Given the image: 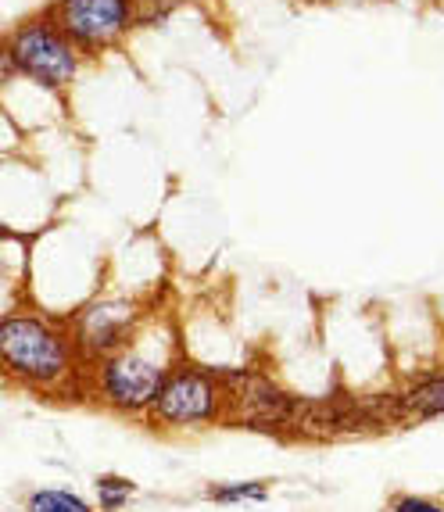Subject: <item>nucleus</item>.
I'll list each match as a JSON object with an SVG mask.
<instances>
[{
  "instance_id": "nucleus-1",
  "label": "nucleus",
  "mask_w": 444,
  "mask_h": 512,
  "mask_svg": "<svg viewBox=\"0 0 444 512\" xmlns=\"http://www.w3.org/2000/svg\"><path fill=\"white\" fill-rule=\"evenodd\" d=\"M0 380L54 402L83 398L86 362L65 316H51L26 301L0 319Z\"/></svg>"
},
{
  "instance_id": "nucleus-2",
  "label": "nucleus",
  "mask_w": 444,
  "mask_h": 512,
  "mask_svg": "<svg viewBox=\"0 0 444 512\" xmlns=\"http://www.w3.org/2000/svg\"><path fill=\"white\" fill-rule=\"evenodd\" d=\"M180 362L176 330L169 323L151 319L137 326V333L111 351L108 359L86 366V402L101 405L126 419H147L154 398L162 391L169 369Z\"/></svg>"
},
{
  "instance_id": "nucleus-3",
  "label": "nucleus",
  "mask_w": 444,
  "mask_h": 512,
  "mask_svg": "<svg viewBox=\"0 0 444 512\" xmlns=\"http://www.w3.org/2000/svg\"><path fill=\"white\" fill-rule=\"evenodd\" d=\"M8 54L15 61L18 79L40 86L47 94H65L76 83L79 69H83V54L76 51V43L61 33L58 22L47 15V8L26 15L22 22L4 33Z\"/></svg>"
},
{
  "instance_id": "nucleus-4",
  "label": "nucleus",
  "mask_w": 444,
  "mask_h": 512,
  "mask_svg": "<svg viewBox=\"0 0 444 512\" xmlns=\"http://www.w3.org/2000/svg\"><path fill=\"white\" fill-rule=\"evenodd\" d=\"M222 412H226L222 373L180 359L165 376L162 391L147 412V423L158 430H205L219 427Z\"/></svg>"
},
{
  "instance_id": "nucleus-5",
  "label": "nucleus",
  "mask_w": 444,
  "mask_h": 512,
  "mask_svg": "<svg viewBox=\"0 0 444 512\" xmlns=\"http://www.w3.org/2000/svg\"><path fill=\"white\" fill-rule=\"evenodd\" d=\"M47 15L76 43L83 58H101L115 51L140 26L137 0H54L47 4Z\"/></svg>"
},
{
  "instance_id": "nucleus-6",
  "label": "nucleus",
  "mask_w": 444,
  "mask_h": 512,
  "mask_svg": "<svg viewBox=\"0 0 444 512\" xmlns=\"http://www.w3.org/2000/svg\"><path fill=\"white\" fill-rule=\"evenodd\" d=\"M222 391H226L222 423H230L237 430H258V434H291L298 398H291L269 373H262V369L222 373Z\"/></svg>"
},
{
  "instance_id": "nucleus-7",
  "label": "nucleus",
  "mask_w": 444,
  "mask_h": 512,
  "mask_svg": "<svg viewBox=\"0 0 444 512\" xmlns=\"http://www.w3.org/2000/svg\"><path fill=\"white\" fill-rule=\"evenodd\" d=\"M144 316L147 312L137 298L115 294V298H94L79 305L76 312L65 316V323H69V333L72 341H76L79 355H83V362L90 366V362L108 359L111 351H119L137 333Z\"/></svg>"
},
{
  "instance_id": "nucleus-8",
  "label": "nucleus",
  "mask_w": 444,
  "mask_h": 512,
  "mask_svg": "<svg viewBox=\"0 0 444 512\" xmlns=\"http://www.w3.org/2000/svg\"><path fill=\"white\" fill-rule=\"evenodd\" d=\"M394 402H398V412H402V423H423V419L444 416V369L419 376L416 384L405 387Z\"/></svg>"
},
{
  "instance_id": "nucleus-9",
  "label": "nucleus",
  "mask_w": 444,
  "mask_h": 512,
  "mask_svg": "<svg viewBox=\"0 0 444 512\" xmlns=\"http://www.w3.org/2000/svg\"><path fill=\"white\" fill-rule=\"evenodd\" d=\"M8 237H0V319L29 301V269L26 255H4Z\"/></svg>"
},
{
  "instance_id": "nucleus-10",
  "label": "nucleus",
  "mask_w": 444,
  "mask_h": 512,
  "mask_svg": "<svg viewBox=\"0 0 444 512\" xmlns=\"http://www.w3.org/2000/svg\"><path fill=\"white\" fill-rule=\"evenodd\" d=\"M26 512H97L72 487H36L26 495Z\"/></svg>"
},
{
  "instance_id": "nucleus-11",
  "label": "nucleus",
  "mask_w": 444,
  "mask_h": 512,
  "mask_svg": "<svg viewBox=\"0 0 444 512\" xmlns=\"http://www.w3.org/2000/svg\"><path fill=\"white\" fill-rule=\"evenodd\" d=\"M205 498L215 505H258L269 498V480H222L208 484Z\"/></svg>"
},
{
  "instance_id": "nucleus-12",
  "label": "nucleus",
  "mask_w": 444,
  "mask_h": 512,
  "mask_svg": "<svg viewBox=\"0 0 444 512\" xmlns=\"http://www.w3.org/2000/svg\"><path fill=\"white\" fill-rule=\"evenodd\" d=\"M140 487L129 477H119V473H101L94 480V498L101 512H122L133 498H137Z\"/></svg>"
},
{
  "instance_id": "nucleus-13",
  "label": "nucleus",
  "mask_w": 444,
  "mask_h": 512,
  "mask_svg": "<svg viewBox=\"0 0 444 512\" xmlns=\"http://www.w3.org/2000/svg\"><path fill=\"white\" fill-rule=\"evenodd\" d=\"M387 509L391 512H444V505L430 502V498H423V495H394Z\"/></svg>"
},
{
  "instance_id": "nucleus-14",
  "label": "nucleus",
  "mask_w": 444,
  "mask_h": 512,
  "mask_svg": "<svg viewBox=\"0 0 444 512\" xmlns=\"http://www.w3.org/2000/svg\"><path fill=\"white\" fill-rule=\"evenodd\" d=\"M11 83H18V72H15V61H11V54H8V43H4V36H0V94H4Z\"/></svg>"
},
{
  "instance_id": "nucleus-15",
  "label": "nucleus",
  "mask_w": 444,
  "mask_h": 512,
  "mask_svg": "<svg viewBox=\"0 0 444 512\" xmlns=\"http://www.w3.org/2000/svg\"><path fill=\"white\" fill-rule=\"evenodd\" d=\"M137 4H151V0H137Z\"/></svg>"
}]
</instances>
